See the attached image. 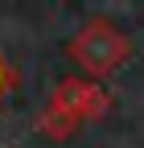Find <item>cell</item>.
Masks as SVG:
<instances>
[{"label": "cell", "mask_w": 144, "mask_h": 148, "mask_svg": "<svg viewBox=\"0 0 144 148\" xmlns=\"http://www.w3.org/2000/svg\"><path fill=\"white\" fill-rule=\"evenodd\" d=\"M70 58L82 66V74L103 78V74L119 70L123 62L132 58V37L123 33L119 25L95 16V21H86L74 37H70Z\"/></svg>", "instance_id": "1"}, {"label": "cell", "mask_w": 144, "mask_h": 148, "mask_svg": "<svg viewBox=\"0 0 144 148\" xmlns=\"http://www.w3.org/2000/svg\"><path fill=\"white\" fill-rule=\"evenodd\" d=\"M103 107H107V95L95 82H66V86H58V95H53V111H62L66 127H74L78 119L103 115Z\"/></svg>", "instance_id": "2"}]
</instances>
